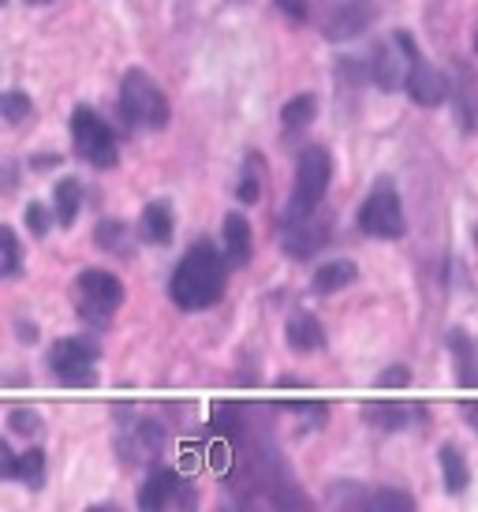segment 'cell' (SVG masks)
<instances>
[{
	"instance_id": "27",
	"label": "cell",
	"mask_w": 478,
	"mask_h": 512,
	"mask_svg": "<svg viewBox=\"0 0 478 512\" xmlns=\"http://www.w3.org/2000/svg\"><path fill=\"white\" fill-rule=\"evenodd\" d=\"M366 509H415V498L404 494V490H370Z\"/></svg>"
},
{
	"instance_id": "4",
	"label": "cell",
	"mask_w": 478,
	"mask_h": 512,
	"mask_svg": "<svg viewBox=\"0 0 478 512\" xmlns=\"http://www.w3.org/2000/svg\"><path fill=\"white\" fill-rule=\"evenodd\" d=\"M359 228L374 240H400L404 236V210H400V195H396V184L389 176H381L363 199Z\"/></svg>"
},
{
	"instance_id": "29",
	"label": "cell",
	"mask_w": 478,
	"mask_h": 512,
	"mask_svg": "<svg viewBox=\"0 0 478 512\" xmlns=\"http://www.w3.org/2000/svg\"><path fill=\"white\" fill-rule=\"evenodd\" d=\"M124 236H127V228L120 225V221H105V225H98V243L105 247V251H120V247H124Z\"/></svg>"
},
{
	"instance_id": "19",
	"label": "cell",
	"mask_w": 478,
	"mask_h": 512,
	"mask_svg": "<svg viewBox=\"0 0 478 512\" xmlns=\"http://www.w3.org/2000/svg\"><path fill=\"white\" fill-rule=\"evenodd\" d=\"M288 344L296 348V352H318L325 344V329L322 322L314 318V314H296V318H288Z\"/></svg>"
},
{
	"instance_id": "34",
	"label": "cell",
	"mask_w": 478,
	"mask_h": 512,
	"mask_svg": "<svg viewBox=\"0 0 478 512\" xmlns=\"http://www.w3.org/2000/svg\"><path fill=\"white\" fill-rule=\"evenodd\" d=\"M273 4H277V8H281V12L288 15L292 23H303V19L310 15L307 0H273Z\"/></svg>"
},
{
	"instance_id": "2",
	"label": "cell",
	"mask_w": 478,
	"mask_h": 512,
	"mask_svg": "<svg viewBox=\"0 0 478 512\" xmlns=\"http://www.w3.org/2000/svg\"><path fill=\"white\" fill-rule=\"evenodd\" d=\"M329 180H333V157H329V150H325V146H307V150L299 154L296 191H292L288 210H284V225L314 214V210H322Z\"/></svg>"
},
{
	"instance_id": "37",
	"label": "cell",
	"mask_w": 478,
	"mask_h": 512,
	"mask_svg": "<svg viewBox=\"0 0 478 512\" xmlns=\"http://www.w3.org/2000/svg\"><path fill=\"white\" fill-rule=\"evenodd\" d=\"M475 247H478V225H475Z\"/></svg>"
},
{
	"instance_id": "20",
	"label": "cell",
	"mask_w": 478,
	"mask_h": 512,
	"mask_svg": "<svg viewBox=\"0 0 478 512\" xmlns=\"http://www.w3.org/2000/svg\"><path fill=\"white\" fill-rule=\"evenodd\" d=\"M437 460H441V475H445V490L449 494H464L467 483H471V468H467L464 453L452 445V441H445L441 445V453H437Z\"/></svg>"
},
{
	"instance_id": "16",
	"label": "cell",
	"mask_w": 478,
	"mask_h": 512,
	"mask_svg": "<svg viewBox=\"0 0 478 512\" xmlns=\"http://www.w3.org/2000/svg\"><path fill=\"white\" fill-rule=\"evenodd\" d=\"M411 415H422V404H404V400H374V404H366V419L381 430L411 427Z\"/></svg>"
},
{
	"instance_id": "3",
	"label": "cell",
	"mask_w": 478,
	"mask_h": 512,
	"mask_svg": "<svg viewBox=\"0 0 478 512\" xmlns=\"http://www.w3.org/2000/svg\"><path fill=\"white\" fill-rule=\"evenodd\" d=\"M120 113H124L131 124L150 128V131L169 128V116H172L169 101L161 94V86L146 72H139V68H131V72L124 75V83H120Z\"/></svg>"
},
{
	"instance_id": "38",
	"label": "cell",
	"mask_w": 478,
	"mask_h": 512,
	"mask_svg": "<svg viewBox=\"0 0 478 512\" xmlns=\"http://www.w3.org/2000/svg\"><path fill=\"white\" fill-rule=\"evenodd\" d=\"M475 53H478V34H475Z\"/></svg>"
},
{
	"instance_id": "6",
	"label": "cell",
	"mask_w": 478,
	"mask_h": 512,
	"mask_svg": "<svg viewBox=\"0 0 478 512\" xmlns=\"http://www.w3.org/2000/svg\"><path fill=\"white\" fill-rule=\"evenodd\" d=\"M396 38H400L404 49H408V83H404L408 98L415 101V105H422V109L441 105V101L452 94V83L437 72L434 64H426V57L419 53V45H415V38H411L408 30H396Z\"/></svg>"
},
{
	"instance_id": "13",
	"label": "cell",
	"mask_w": 478,
	"mask_h": 512,
	"mask_svg": "<svg viewBox=\"0 0 478 512\" xmlns=\"http://www.w3.org/2000/svg\"><path fill=\"white\" fill-rule=\"evenodd\" d=\"M452 98H456V120L464 131L478 128V79L471 64H456V83H452Z\"/></svg>"
},
{
	"instance_id": "39",
	"label": "cell",
	"mask_w": 478,
	"mask_h": 512,
	"mask_svg": "<svg viewBox=\"0 0 478 512\" xmlns=\"http://www.w3.org/2000/svg\"><path fill=\"white\" fill-rule=\"evenodd\" d=\"M0 4H4V0H0Z\"/></svg>"
},
{
	"instance_id": "14",
	"label": "cell",
	"mask_w": 478,
	"mask_h": 512,
	"mask_svg": "<svg viewBox=\"0 0 478 512\" xmlns=\"http://www.w3.org/2000/svg\"><path fill=\"white\" fill-rule=\"evenodd\" d=\"M254 255V236H251V221L243 214H228L225 217V258L228 266L243 270Z\"/></svg>"
},
{
	"instance_id": "18",
	"label": "cell",
	"mask_w": 478,
	"mask_h": 512,
	"mask_svg": "<svg viewBox=\"0 0 478 512\" xmlns=\"http://www.w3.org/2000/svg\"><path fill=\"white\" fill-rule=\"evenodd\" d=\"M355 277H359V270H355V262H348V258L325 262V266L314 270V292H318V296H333V292L352 285Z\"/></svg>"
},
{
	"instance_id": "35",
	"label": "cell",
	"mask_w": 478,
	"mask_h": 512,
	"mask_svg": "<svg viewBox=\"0 0 478 512\" xmlns=\"http://www.w3.org/2000/svg\"><path fill=\"white\" fill-rule=\"evenodd\" d=\"M464 412L471 415V427L478 430V400H467V404H464Z\"/></svg>"
},
{
	"instance_id": "33",
	"label": "cell",
	"mask_w": 478,
	"mask_h": 512,
	"mask_svg": "<svg viewBox=\"0 0 478 512\" xmlns=\"http://www.w3.org/2000/svg\"><path fill=\"white\" fill-rule=\"evenodd\" d=\"M411 382V370L408 367H389L378 378V389H404Z\"/></svg>"
},
{
	"instance_id": "31",
	"label": "cell",
	"mask_w": 478,
	"mask_h": 512,
	"mask_svg": "<svg viewBox=\"0 0 478 512\" xmlns=\"http://www.w3.org/2000/svg\"><path fill=\"white\" fill-rule=\"evenodd\" d=\"M27 228L34 236H45V232H49V214H45L42 202H30L27 206Z\"/></svg>"
},
{
	"instance_id": "10",
	"label": "cell",
	"mask_w": 478,
	"mask_h": 512,
	"mask_svg": "<svg viewBox=\"0 0 478 512\" xmlns=\"http://www.w3.org/2000/svg\"><path fill=\"white\" fill-rule=\"evenodd\" d=\"M370 75H374V83L385 90V94H393L400 86L408 83V49L404 42L393 34V42H385L374 49V60H370Z\"/></svg>"
},
{
	"instance_id": "30",
	"label": "cell",
	"mask_w": 478,
	"mask_h": 512,
	"mask_svg": "<svg viewBox=\"0 0 478 512\" xmlns=\"http://www.w3.org/2000/svg\"><path fill=\"white\" fill-rule=\"evenodd\" d=\"M12 430H19V434H38L42 430V423H38V412H27V408H15L12 412Z\"/></svg>"
},
{
	"instance_id": "15",
	"label": "cell",
	"mask_w": 478,
	"mask_h": 512,
	"mask_svg": "<svg viewBox=\"0 0 478 512\" xmlns=\"http://www.w3.org/2000/svg\"><path fill=\"white\" fill-rule=\"evenodd\" d=\"M449 352L456 363V382L460 389H478V352L464 329H449Z\"/></svg>"
},
{
	"instance_id": "28",
	"label": "cell",
	"mask_w": 478,
	"mask_h": 512,
	"mask_svg": "<svg viewBox=\"0 0 478 512\" xmlns=\"http://www.w3.org/2000/svg\"><path fill=\"white\" fill-rule=\"evenodd\" d=\"M258 161H262L258 154L247 157V172H243V180H239V202H247V206L262 199V180H258V172H254Z\"/></svg>"
},
{
	"instance_id": "1",
	"label": "cell",
	"mask_w": 478,
	"mask_h": 512,
	"mask_svg": "<svg viewBox=\"0 0 478 512\" xmlns=\"http://www.w3.org/2000/svg\"><path fill=\"white\" fill-rule=\"evenodd\" d=\"M225 285H228V262L217 255V247L198 240L180 258V266H176V273H172L169 281V292H172V303L180 311H210L213 303H221Z\"/></svg>"
},
{
	"instance_id": "25",
	"label": "cell",
	"mask_w": 478,
	"mask_h": 512,
	"mask_svg": "<svg viewBox=\"0 0 478 512\" xmlns=\"http://www.w3.org/2000/svg\"><path fill=\"white\" fill-rule=\"evenodd\" d=\"M19 483H27L30 490H42L45 486V453L42 449H27L19 456Z\"/></svg>"
},
{
	"instance_id": "7",
	"label": "cell",
	"mask_w": 478,
	"mask_h": 512,
	"mask_svg": "<svg viewBox=\"0 0 478 512\" xmlns=\"http://www.w3.org/2000/svg\"><path fill=\"white\" fill-rule=\"evenodd\" d=\"M124 303V285L116 281L113 273L105 270H83L79 273V311L86 322L105 326Z\"/></svg>"
},
{
	"instance_id": "26",
	"label": "cell",
	"mask_w": 478,
	"mask_h": 512,
	"mask_svg": "<svg viewBox=\"0 0 478 512\" xmlns=\"http://www.w3.org/2000/svg\"><path fill=\"white\" fill-rule=\"evenodd\" d=\"M30 113H34V105H30V98L23 90H4V94H0V116H4V120L23 124Z\"/></svg>"
},
{
	"instance_id": "17",
	"label": "cell",
	"mask_w": 478,
	"mask_h": 512,
	"mask_svg": "<svg viewBox=\"0 0 478 512\" xmlns=\"http://www.w3.org/2000/svg\"><path fill=\"white\" fill-rule=\"evenodd\" d=\"M172 225H176V217H172L169 202L165 199L146 202V210H142V240L146 243H169Z\"/></svg>"
},
{
	"instance_id": "24",
	"label": "cell",
	"mask_w": 478,
	"mask_h": 512,
	"mask_svg": "<svg viewBox=\"0 0 478 512\" xmlns=\"http://www.w3.org/2000/svg\"><path fill=\"white\" fill-rule=\"evenodd\" d=\"M23 266V247L8 225H0V277H15Z\"/></svg>"
},
{
	"instance_id": "36",
	"label": "cell",
	"mask_w": 478,
	"mask_h": 512,
	"mask_svg": "<svg viewBox=\"0 0 478 512\" xmlns=\"http://www.w3.org/2000/svg\"><path fill=\"white\" fill-rule=\"evenodd\" d=\"M27 4H49V0H27Z\"/></svg>"
},
{
	"instance_id": "8",
	"label": "cell",
	"mask_w": 478,
	"mask_h": 512,
	"mask_svg": "<svg viewBox=\"0 0 478 512\" xmlns=\"http://www.w3.org/2000/svg\"><path fill=\"white\" fill-rule=\"evenodd\" d=\"M49 370L57 374L68 389H94L98 385V367H94V348L83 341H57L49 352Z\"/></svg>"
},
{
	"instance_id": "11",
	"label": "cell",
	"mask_w": 478,
	"mask_h": 512,
	"mask_svg": "<svg viewBox=\"0 0 478 512\" xmlns=\"http://www.w3.org/2000/svg\"><path fill=\"white\" fill-rule=\"evenodd\" d=\"M120 449H124L127 460H150L165 449V430L157 427L154 419H124Z\"/></svg>"
},
{
	"instance_id": "5",
	"label": "cell",
	"mask_w": 478,
	"mask_h": 512,
	"mask_svg": "<svg viewBox=\"0 0 478 512\" xmlns=\"http://www.w3.org/2000/svg\"><path fill=\"white\" fill-rule=\"evenodd\" d=\"M71 143H75V150H79L83 161L98 165V169H113L116 161H120L113 128H109L94 109H86V105H79V109L71 113Z\"/></svg>"
},
{
	"instance_id": "21",
	"label": "cell",
	"mask_w": 478,
	"mask_h": 512,
	"mask_svg": "<svg viewBox=\"0 0 478 512\" xmlns=\"http://www.w3.org/2000/svg\"><path fill=\"white\" fill-rule=\"evenodd\" d=\"M79 202H83V184L75 180V176H64L57 184V191H53V217H57L60 225H71L75 217H79Z\"/></svg>"
},
{
	"instance_id": "12",
	"label": "cell",
	"mask_w": 478,
	"mask_h": 512,
	"mask_svg": "<svg viewBox=\"0 0 478 512\" xmlns=\"http://www.w3.org/2000/svg\"><path fill=\"white\" fill-rule=\"evenodd\" d=\"M180 498L195 501L191 490H183V479L172 468L154 471L139 490V509H169V505H180Z\"/></svg>"
},
{
	"instance_id": "23",
	"label": "cell",
	"mask_w": 478,
	"mask_h": 512,
	"mask_svg": "<svg viewBox=\"0 0 478 512\" xmlns=\"http://www.w3.org/2000/svg\"><path fill=\"white\" fill-rule=\"evenodd\" d=\"M318 116V101H314V94H299V98H292L288 105L281 109V120H284V131H299L307 128L310 120Z\"/></svg>"
},
{
	"instance_id": "9",
	"label": "cell",
	"mask_w": 478,
	"mask_h": 512,
	"mask_svg": "<svg viewBox=\"0 0 478 512\" xmlns=\"http://www.w3.org/2000/svg\"><path fill=\"white\" fill-rule=\"evenodd\" d=\"M329 217H322L318 210L307 217H299V221H288L284 225V251L292 258H310L325 240H329Z\"/></svg>"
},
{
	"instance_id": "22",
	"label": "cell",
	"mask_w": 478,
	"mask_h": 512,
	"mask_svg": "<svg viewBox=\"0 0 478 512\" xmlns=\"http://www.w3.org/2000/svg\"><path fill=\"white\" fill-rule=\"evenodd\" d=\"M370 19H374L370 8H363V4H348L344 12H337L329 23H325V34H329V38H352V34H359Z\"/></svg>"
},
{
	"instance_id": "32",
	"label": "cell",
	"mask_w": 478,
	"mask_h": 512,
	"mask_svg": "<svg viewBox=\"0 0 478 512\" xmlns=\"http://www.w3.org/2000/svg\"><path fill=\"white\" fill-rule=\"evenodd\" d=\"M0 479H19V456L8 441H0Z\"/></svg>"
}]
</instances>
